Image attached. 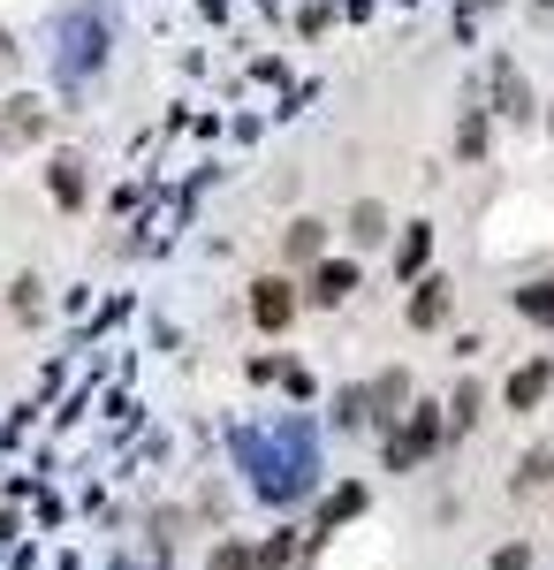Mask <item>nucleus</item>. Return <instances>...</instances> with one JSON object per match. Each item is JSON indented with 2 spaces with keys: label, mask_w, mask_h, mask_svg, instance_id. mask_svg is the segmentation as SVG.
Here are the masks:
<instances>
[{
  "label": "nucleus",
  "mask_w": 554,
  "mask_h": 570,
  "mask_svg": "<svg viewBox=\"0 0 554 570\" xmlns=\"http://www.w3.org/2000/svg\"><path fill=\"white\" fill-rule=\"evenodd\" d=\"M441 441H448V419H441L433 403H418V411H410V426H403V434H387V472H418Z\"/></svg>",
  "instance_id": "obj_3"
},
{
  "label": "nucleus",
  "mask_w": 554,
  "mask_h": 570,
  "mask_svg": "<svg viewBox=\"0 0 554 570\" xmlns=\"http://www.w3.org/2000/svg\"><path fill=\"white\" fill-rule=\"evenodd\" d=\"M547 480H554V441H540V449L516 464V494H540Z\"/></svg>",
  "instance_id": "obj_14"
},
{
  "label": "nucleus",
  "mask_w": 554,
  "mask_h": 570,
  "mask_svg": "<svg viewBox=\"0 0 554 570\" xmlns=\"http://www.w3.org/2000/svg\"><path fill=\"white\" fill-rule=\"evenodd\" d=\"M39 274H23V282H16V320H39Z\"/></svg>",
  "instance_id": "obj_23"
},
{
  "label": "nucleus",
  "mask_w": 554,
  "mask_h": 570,
  "mask_svg": "<svg viewBox=\"0 0 554 570\" xmlns=\"http://www.w3.org/2000/svg\"><path fill=\"white\" fill-rule=\"evenodd\" d=\"M99 61H107V16H99V8H69V23H61V53H53L61 85L99 77Z\"/></svg>",
  "instance_id": "obj_2"
},
{
  "label": "nucleus",
  "mask_w": 554,
  "mask_h": 570,
  "mask_svg": "<svg viewBox=\"0 0 554 570\" xmlns=\"http://www.w3.org/2000/svg\"><path fill=\"white\" fill-rule=\"evenodd\" d=\"M357 297V266L349 259H319L311 266V305H349Z\"/></svg>",
  "instance_id": "obj_6"
},
{
  "label": "nucleus",
  "mask_w": 554,
  "mask_h": 570,
  "mask_svg": "<svg viewBox=\"0 0 554 570\" xmlns=\"http://www.w3.org/2000/svg\"><path fill=\"white\" fill-rule=\"evenodd\" d=\"M478 403H486V395L464 381V389H456V403H448V426H478Z\"/></svg>",
  "instance_id": "obj_20"
},
{
  "label": "nucleus",
  "mask_w": 554,
  "mask_h": 570,
  "mask_svg": "<svg viewBox=\"0 0 554 570\" xmlns=\"http://www.w3.org/2000/svg\"><path fill=\"white\" fill-rule=\"evenodd\" d=\"M365 502H373V494H365V480L335 487V494H327V502H319V518H311V540H319V532H335V525H349V518H357V510H365Z\"/></svg>",
  "instance_id": "obj_8"
},
{
  "label": "nucleus",
  "mask_w": 554,
  "mask_h": 570,
  "mask_svg": "<svg viewBox=\"0 0 554 570\" xmlns=\"http://www.w3.org/2000/svg\"><path fill=\"white\" fill-rule=\"evenodd\" d=\"M251 556H258V570H281L289 556H297V540H289V532H274L266 548H251Z\"/></svg>",
  "instance_id": "obj_21"
},
{
  "label": "nucleus",
  "mask_w": 554,
  "mask_h": 570,
  "mask_svg": "<svg viewBox=\"0 0 554 570\" xmlns=\"http://www.w3.org/2000/svg\"><path fill=\"white\" fill-rule=\"evenodd\" d=\"M547 389H554V357H524L510 373V389H502V403H510V411H540Z\"/></svg>",
  "instance_id": "obj_4"
},
{
  "label": "nucleus",
  "mask_w": 554,
  "mask_h": 570,
  "mask_svg": "<svg viewBox=\"0 0 554 570\" xmlns=\"http://www.w3.org/2000/svg\"><path fill=\"white\" fill-rule=\"evenodd\" d=\"M456 145H464V160H478V153H486V115H478V107H464V130H456Z\"/></svg>",
  "instance_id": "obj_19"
},
{
  "label": "nucleus",
  "mask_w": 554,
  "mask_h": 570,
  "mask_svg": "<svg viewBox=\"0 0 554 570\" xmlns=\"http://www.w3.org/2000/svg\"><path fill=\"white\" fill-rule=\"evenodd\" d=\"M524 563H532V548H524V540H510V548L494 556V570H524Z\"/></svg>",
  "instance_id": "obj_24"
},
{
  "label": "nucleus",
  "mask_w": 554,
  "mask_h": 570,
  "mask_svg": "<svg viewBox=\"0 0 554 570\" xmlns=\"http://www.w3.org/2000/svg\"><path fill=\"white\" fill-rule=\"evenodd\" d=\"M31 137H46V99H8V115H0V145H31Z\"/></svg>",
  "instance_id": "obj_7"
},
{
  "label": "nucleus",
  "mask_w": 554,
  "mask_h": 570,
  "mask_svg": "<svg viewBox=\"0 0 554 570\" xmlns=\"http://www.w3.org/2000/svg\"><path fill=\"white\" fill-rule=\"evenodd\" d=\"M380 228H387V214L373 206V198H365V206L349 214V236H357V244H380Z\"/></svg>",
  "instance_id": "obj_18"
},
{
  "label": "nucleus",
  "mask_w": 554,
  "mask_h": 570,
  "mask_svg": "<svg viewBox=\"0 0 554 570\" xmlns=\"http://www.w3.org/2000/svg\"><path fill=\"white\" fill-rule=\"evenodd\" d=\"M448 305H456V297H448V282H441V274H426V282L410 289V327H441V320H448Z\"/></svg>",
  "instance_id": "obj_9"
},
{
  "label": "nucleus",
  "mask_w": 554,
  "mask_h": 570,
  "mask_svg": "<svg viewBox=\"0 0 554 570\" xmlns=\"http://www.w3.org/2000/svg\"><path fill=\"white\" fill-rule=\"evenodd\" d=\"M46 183H53V198H61V206H85V160H69V153H61V160L46 168Z\"/></svg>",
  "instance_id": "obj_11"
},
{
  "label": "nucleus",
  "mask_w": 554,
  "mask_h": 570,
  "mask_svg": "<svg viewBox=\"0 0 554 570\" xmlns=\"http://www.w3.org/2000/svg\"><path fill=\"white\" fill-rule=\"evenodd\" d=\"M8 61H16V46H8V31H0V69H8Z\"/></svg>",
  "instance_id": "obj_25"
},
{
  "label": "nucleus",
  "mask_w": 554,
  "mask_h": 570,
  "mask_svg": "<svg viewBox=\"0 0 554 570\" xmlns=\"http://www.w3.org/2000/svg\"><path fill=\"white\" fill-rule=\"evenodd\" d=\"M516 312L540 320V327H554V282H524V289H516Z\"/></svg>",
  "instance_id": "obj_16"
},
{
  "label": "nucleus",
  "mask_w": 554,
  "mask_h": 570,
  "mask_svg": "<svg viewBox=\"0 0 554 570\" xmlns=\"http://www.w3.org/2000/svg\"><path fill=\"white\" fill-rule=\"evenodd\" d=\"M319 244H327V228H319V220H289V236H281V252H289L297 266L319 259Z\"/></svg>",
  "instance_id": "obj_13"
},
{
  "label": "nucleus",
  "mask_w": 554,
  "mask_h": 570,
  "mask_svg": "<svg viewBox=\"0 0 554 570\" xmlns=\"http://www.w3.org/2000/svg\"><path fill=\"white\" fill-rule=\"evenodd\" d=\"M206 570H258V556H251V540H220L214 556H206Z\"/></svg>",
  "instance_id": "obj_17"
},
{
  "label": "nucleus",
  "mask_w": 554,
  "mask_h": 570,
  "mask_svg": "<svg viewBox=\"0 0 554 570\" xmlns=\"http://www.w3.org/2000/svg\"><path fill=\"white\" fill-rule=\"evenodd\" d=\"M365 395H373V419L387 426V419H395V403H410V373H380Z\"/></svg>",
  "instance_id": "obj_12"
},
{
  "label": "nucleus",
  "mask_w": 554,
  "mask_h": 570,
  "mask_svg": "<svg viewBox=\"0 0 554 570\" xmlns=\"http://www.w3.org/2000/svg\"><path fill=\"white\" fill-rule=\"evenodd\" d=\"M251 320L266 327V335H281V327L297 320V289H289V282H274V274L251 282Z\"/></svg>",
  "instance_id": "obj_5"
},
{
  "label": "nucleus",
  "mask_w": 554,
  "mask_h": 570,
  "mask_svg": "<svg viewBox=\"0 0 554 570\" xmlns=\"http://www.w3.org/2000/svg\"><path fill=\"white\" fill-rule=\"evenodd\" d=\"M365 411H373V395H365V389H342V403H335L342 426H365Z\"/></svg>",
  "instance_id": "obj_22"
},
{
  "label": "nucleus",
  "mask_w": 554,
  "mask_h": 570,
  "mask_svg": "<svg viewBox=\"0 0 554 570\" xmlns=\"http://www.w3.org/2000/svg\"><path fill=\"white\" fill-rule=\"evenodd\" d=\"M426 252H433V228H426V220H410V228H403V244H395V266H403V274H418Z\"/></svg>",
  "instance_id": "obj_15"
},
{
  "label": "nucleus",
  "mask_w": 554,
  "mask_h": 570,
  "mask_svg": "<svg viewBox=\"0 0 554 570\" xmlns=\"http://www.w3.org/2000/svg\"><path fill=\"white\" fill-rule=\"evenodd\" d=\"M236 456H244V472H251V487L266 502H297L304 487L319 480V434H311V419H281L274 434L244 426Z\"/></svg>",
  "instance_id": "obj_1"
},
{
  "label": "nucleus",
  "mask_w": 554,
  "mask_h": 570,
  "mask_svg": "<svg viewBox=\"0 0 554 570\" xmlns=\"http://www.w3.org/2000/svg\"><path fill=\"white\" fill-rule=\"evenodd\" d=\"M494 99H502V115H510V122L532 115V91H524V77H516V61H494Z\"/></svg>",
  "instance_id": "obj_10"
}]
</instances>
